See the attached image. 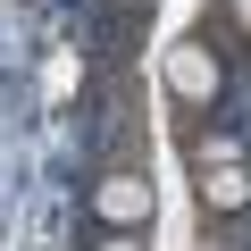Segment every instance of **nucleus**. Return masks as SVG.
Returning a JSON list of instances; mask_svg holds the SVG:
<instances>
[{"label": "nucleus", "instance_id": "obj_1", "mask_svg": "<svg viewBox=\"0 0 251 251\" xmlns=\"http://www.w3.org/2000/svg\"><path fill=\"white\" fill-rule=\"evenodd\" d=\"M184 159H193V201L201 218H251V143L243 126H184Z\"/></svg>", "mask_w": 251, "mask_h": 251}, {"label": "nucleus", "instance_id": "obj_2", "mask_svg": "<svg viewBox=\"0 0 251 251\" xmlns=\"http://www.w3.org/2000/svg\"><path fill=\"white\" fill-rule=\"evenodd\" d=\"M159 92L184 109V126H218L226 117V100H234V67L201 42V25L184 34V42H168V59H159Z\"/></svg>", "mask_w": 251, "mask_h": 251}, {"label": "nucleus", "instance_id": "obj_3", "mask_svg": "<svg viewBox=\"0 0 251 251\" xmlns=\"http://www.w3.org/2000/svg\"><path fill=\"white\" fill-rule=\"evenodd\" d=\"M151 209H159V193H151L143 159H100V168H92L84 218H92L100 234H151Z\"/></svg>", "mask_w": 251, "mask_h": 251}, {"label": "nucleus", "instance_id": "obj_4", "mask_svg": "<svg viewBox=\"0 0 251 251\" xmlns=\"http://www.w3.org/2000/svg\"><path fill=\"white\" fill-rule=\"evenodd\" d=\"M201 42L226 67H243L251 59V0H209V9H201Z\"/></svg>", "mask_w": 251, "mask_h": 251}, {"label": "nucleus", "instance_id": "obj_5", "mask_svg": "<svg viewBox=\"0 0 251 251\" xmlns=\"http://www.w3.org/2000/svg\"><path fill=\"white\" fill-rule=\"evenodd\" d=\"M84 251H151V243H143V234H92Z\"/></svg>", "mask_w": 251, "mask_h": 251}, {"label": "nucleus", "instance_id": "obj_6", "mask_svg": "<svg viewBox=\"0 0 251 251\" xmlns=\"http://www.w3.org/2000/svg\"><path fill=\"white\" fill-rule=\"evenodd\" d=\"M201 251H251V243H201Z\"/></svg>", "mask_w": 251, "mask_h": 251}, {"label": "nucleus", "instance_id": "obj_7", "mask_svg": "<svg viewBox=\"0 0 251 251\" xmlns=\"http://www.w3.org/2000/svg\"><path fill=\"white\" fill-rule=\"evenodd\" d=\"M84 9H100V0H84Z\"/></svg>", "mask_w": 251, "mask_h": 251}]
</instances>
